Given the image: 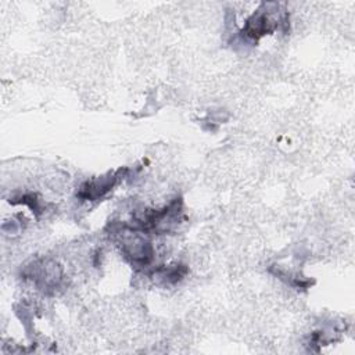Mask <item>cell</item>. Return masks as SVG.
I'll return each mask as SVG.
<instances>
[{"label": "cell", "mask_w": 355, "mask_h": 355, "mask_svg": "<svg viewBox=\"0 0 355 355\" xmlns=\"http://www.w3.org/2000/svg\"><path fill=\"white\" fill-rule=\"evenodd\" d=\"M10 202H12V204H26L32 209V212H36V214L42 212V204H40V200L37 198L36 194H22L17 198L10 200Z\"/></svg>", "instance_id": "cell-5"}, {"label": "cell", "mask_w": 355, "mask_h": 355, "mask_svg": "<svg viewBox=\"0 0 355 355\" xmlns=\"http://www.w3.org/2000/svg\"><path fill=\"white\" fill-rule=\"evenodd\" d=\"M129 169L128 168H119L118 171L114 172H108L107 175L103 176H97L94 179H90L87 182H85L80 187L79 191L76 193V196L80 200H86V201H97L101 197H104L110 190H112L114 186H116V183L123 179L125 173H128Z\"/></svg>", "instance_id": "cell-2"}, {"label": "cell", "mask_w": 355, "mask_h": 355, "mask_svg": "<svg viewBox=\"0 0 355 355\" xmlns=\"http://www.w3.org/2000/svg\"><path fill=\"white\" fill-rule=\"evenodd\" d=\"M187 272V268L184 265H172L166 268H159L155 270V273L159 275L165 282L168 283H176L179 282Z\"/></svg>", "instance_id": "cell-4"}, {"label": "cell", "mask_w": 355, "mask_h": 355, "mask_svg": "<svg viewBox=\"0 0 355 355\" xmlns=\"http://www.w3.org/2000/svg\"><path fill=\"white\" fill-rule=\"evenodd\" d=\"M270 3H262L261 7L247 19L243 33L245 37L258 40L263 35H268L277 29L280 25H287V12L279 15H275L276 10H269Z\"/></svg>", "instance_id": "cell-1"}, {"label": "cell", "mask_w": 355, "mask_h": 355, "mask_svg": "<svg viewBox=\"0 0 355 355\" xmlns=\"http://www.w3.org/2000/svg\"><path fill=\"white\" fill-rule=\"evenodd\" d=\"M24 275L37 287L46 291L55 290L62 279L61 268L50 259H39L32 262V265L25 269Z\"/></svg>", "instance_id": "cell-3"}]
</instances>
